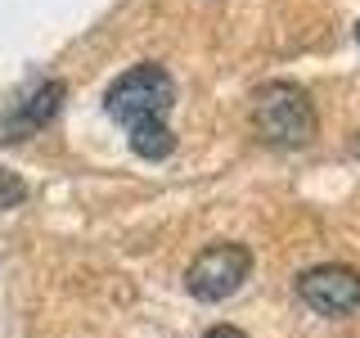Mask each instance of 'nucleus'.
<instances>
[{"label":"nucleus","instance_id":"nucleus-1","mask_svg":"<svg viewBox=\"0 0 360 338\" xmlns=\"http://www.w3.org/2000/svg\"><path fill=\"white\" fill-rule=\"evenodd\" d=\"M176 104V82L162 63H135L104 90V113L122 122L131 135V149L140 158H167L176 149V135L167 127V113Z\"/></svg>","mask_w":360,"mask_h":338},{"label":"nucleus","instance_id":"nucleus-2","mask_svg":"<svg viewBox=\"0 0 360 338\" xmlns=\"http://www.w3.org/2000/svg\"><path fill=\"white\" fill-rule=\"evenodd\" d=\"M252 127L266 144L279 149H302L315 135V104L297 82H266L252 104Z\"/></svg>","mask_w":360,"mask_h":338},{"label":"nucleus","instance_id":"nucleus-3","mask_svg":"<svg viewBox=\"0 0 360 338\" xmlns=\"http://www.w3.org/2000/svg\"><path fill=\"white\" fill-rule=\"evenodd\" d=\"M248 275H252V253H248L243 244H212L189 262L185 289L194 293L198 302H221V298H230Z\"/></svg>","mask_w":360,"mask_h":338},{"label":"nucleus","instance_id":"nucleus-4","mask_svg":"<svg viewBox=\"0 0 360 338\" xmlns=\"http://www.w3.org/2000/svg\"><path fill=\"white\" fill-rule=\"evenodd\" d=\"M297 298L320 315H352L360 311V270L352 266H311L297 275Z\"/></svg>","mask_w":360,"mask_h":338},{"label":"nucleus","instance_id":"nucleus-5","mask_svg":"<svg viewBox=\"0 0 360 338\" xmlns=\"http://www.w3.org/2000/svg\"><path fill=\"white\" fill-rule=\"evenodd\" d=\"M63 95H68V86L59 82V77L27 86V90H22V95L14 99V104L5 108V118H0V140L14 144V140H27V135H37L45 122H50L54 113H59Z\"/></svg>","mask_w":360,"mask_h":338},{"label":"nucleus","instance_id":"nucleus-6","mask_svg":"<svg viewBox=\"0 0 360 338\" xmlns=\"http://www.w3.org/2000/svg\"><path fill=\"white\" fill-rule=\"evenodd\" d=\"M22 199H27V185H22L14 172H5V167H0V212H5V208H18Z\"/></svg>","mask_w":360,"mask_h":338},{"label":"nucleus","instance_id":"nucleus-7","mask_svg":"<svg viewBox=\"0 0 360 338\" xmlns=\"http://www.w3.org/2000/svg\"><path fill=\"white\" fill-rule=\"evenodd\" d=\"M202 338H248V334H243V330H234V325H212V330L202 334Z\"/></svg>","mask_w":360,"mask_h":338},{"label":"nucleus","instance_id":"nucleus-8","mask_svg":"<svg viewBox=\"0 0 360 338\" xmlns=\"http://www.w3.org/2000/svg\"><path fill=\"white\" fill-rule=\"evenodd\" d=\"M352 154H356V163H360V131H356V140H352Z\"/></svg>","mask_w":360,"mask_h":338},{"label":"nucleus","instance_id":"nucleus-9","mask_svg":"<svg viewBox=\"0 0 360 338\" xmlns=\"http://www.w3.org/2000/svg\"><path fill=\"white\" fill-rule=\"evenodd\" d=\"M356 41H360V23H356Z\"/></svg>","mask_w":360,"mask_h":338}]
</instances>
